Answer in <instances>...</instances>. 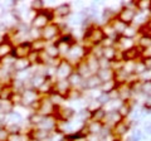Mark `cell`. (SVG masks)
I'll list each match as a JSON object with an SVG mask.
<instances>
[{
    "instance_id": "obj_26",
    "label": "cell",
    "mask_w": 151,
    "mask_h": 141,
    "mask_svg": "<svg viewBox=\"0 0 151 141\" xmlns=\"http://www.w3.org/2000/svg\"><path fill=\"white\" fill-rule=\"evenodd\" d=\"M101 103L98 102V100H94V101H92L91 103L88 105V107H87V110H88V112H96V111H98V110H101Z\"/></svg>"
},
{
    "instance_id": "obj_12",
    "label": "cell",
    "mask_w": 151,
    "mask_h": 141,
    "mask_svg": "<svg viewBox=\"0 0 151 141\" xmlns=\"http://www.w3.org/2000/svg\"><path fill=\"white\" fill-rule=\"evenodd\" d=\"M55 88H57V93L64 96L65 93L69 92V83L68 81H59V82H57Z\"/></svg>"
},
{
    "instance_id": "obj_8",
    "label": "cell",
    "mask_w": 151,
    "mask_h": 141,
    "mask_svg": "<svg viewBox=\"0 0 151 141\" xmlns=\"http://www.w3.org/2000/svg\"><path fill=\"white\" fill-rule=\"evenodd\" d=\"M140 55V52L136 47H131V48L126 49L124 52V59L127 60V62H132L134 59H136Z\"/></svg>"
},
{
    "instance_id": "obj_30",
    "label": "cell",
    "mask_w": 151,
    "mask_h": 141,
    "mask_svg": "<svg viewBox=\"0 0 151 141\" xmlns=\"http://www.w3.org/2000/svg\"><path fill=\"white\" fill-rule=\"evenodd\" d=\"M45 53H47V55H48V57H55V55H58L59 52H58V48H57V45L53 44V45H50V47H48V48H47Z\"/></svg>"
},
{
    "instance_id": "obj_13",
    "label": "cell",
    "mask_w": 151,
    "mask_h": 141,
    "mask_svg": "<svg viewBox=\"0 0 151 141\" xmlns=\"http://www.w3.org/2000/svg\"><path fill=\"white\" fill-rule=\"evenodd\" d=\"M101 87H102V93H111L112 91L116 90L117 83L115 79H112V81H108V82H103L101 84Z\"/></svg>"
},
{
    "instance_id": "obj_46",
    "label": "cell",
    "mask_w": 151,
    "mask_h": 141,
    "mask_svg": "<svg viewBox=\"0 0 151 141\" xmlns=\"http://www.w3.org/2000/svg\"><path fill=\"white\" fill-rule=\"evenodd\" d=\"M147 20L150 22V24H151V15H150V18H147Z\"/></svg>"
},
{
    "instance_id": "obj_11",
    "label": "cell",
    "mask_w": 151,
    "mask_h": 141,
    "mask_svg": "<svg viewBox=\"0 0 151 141\" xmlns=\"http://www.w3.org/2000/svg\"><path fill=\"white\" fill-rule=\"evenodd\" d=\"M103 129V124L100 121H92V122H89V125H88V134H96V135H100V132L102 131Z\"/></svg>"
},
{
    "instance_id": "obj_2",
    "label": "cell",
    "mask_w": 151,
    "mask_h": 141,
    "mask_svg": "<svg viewBox=\"0 0 151 141\" xmlns=\"http://www.w3.org/2000/svg\"><path fill=\"white\" fill-rule=\"evenodd\" d=\"M135 12H134V9H126L124 8L120 12L119 14V20L121 22H124L125 24H129L130 22L134 20V18H135Z\"/></svg>"
},
{
    "instance_id": "obj_19",
    "label": "cell",
    "mask_w": 151,
    "mask_h": 141,
    "mask_svg": "<svg viewBox=\"0 0 151 141\" xmlns=\"http://www.w3.org/2000/svg\"><path fill=\"white\" fill-rule=\"evenodd\" d=\"M35 98H37V92H33V91H25L23 93V102H27V103H33L35 102Z\"/></svg>"
},
{
    "instance_id": "obj_1",
    "label": "cell",
    "mask_w": 151,
    "mask_h": 141,
    "mask_svg": "<svg viewBox=\"0 0 151 141\" xmlns=\"http://www.w3.org/2000/svg\"><path fill=\"white\" fill-rule=\"evenodd\" d=\"M72 64H70L69 62H60L59 65H58V68H57V74H58L59 77H62V78H65V77H69L70 74H72Z\"/></svg>"
},
{
    "instance_id": "obj_45",
    "label": "cell",
    "mask_w": 151,
    "mask_h": 141,
    "mask_svg": "<svg viewBox=\"0 0 151 141\" xmlns=\"http://www.w3.org/2000/svg\"><path fill=\"white\" fill-rule=\"evenodd\" d=\"M74 141H86V136H82V137H78V139H74Z\"/></svg>"
},
{
    "instance_id": "obj_18",
    "label": "cell",
    "mask_w": 151,
    "mask_h": 141,
    "mask_svg": "<svg viewBox=\"0 0 151 141\" xmlns=\"http://www.w3.org/2000/svg\"><path fill=\"white\" fill-rule=\"evenodd\" d=\"M126 27H127V24H125L124 22H121V20H119V19L113 20L112 28H113V30L116 32V34H121V33H124L125 29H126Z\"/></svg>"
},
{
    "instance_id": "obj_7",
    "label": "cell",
    "mask_w": 151,
    "mask_h": 141,
    "mask_svg": "<svg viewBox=\"0 0 151 141\" xmlns=\"http://www.w3.org/2000/svg\"><path fill=\"white\" fill-rule=\"evenodd\" d=\"M30 49H32V44H29V43H22L20 45L17 47L15 55H17V57H19V58H24L28 53H30V52H32Z\"/></svg>"
},
{
    "instance_id": "obj_3",
    "label": "cell",
    "mask_w": 151,
    "mask_h": 141,
    "mask_svg": "<svg viewBox=\"0 0 151 141\" xmlns=\"http://www.w3.org/2000/svg\"><path fill=\"white\" fill-rule=\"evenodd\" d=\"M103 120L106 121V124L116 125V124H119L120 121H122V117H121V115L116 110H113V111H110V112H106Z\"/></svg>"
},
{
    "instance_id": "obj_14",
    "label": "cell",
    "mask_w": 151,
    "mask_h": 141,
    "mask_svg": "<svg viewBox=\"0 0 151 141\" xmlns=\"http://www.w3.org/2000/svg\"><path fill=\"white\" fill-rule=\"evenodd\" d=\"M127 129H129V125L126 124L124 121H120L119 124L115 125V127H113V134L116 135H124L127 132Z\"/></svg>"
},
{
    "instance_id": "obj_31",
    "label": "cell",
    "mask_w": 151,
    "mask_h": 141,
    "mask_svg": "<svg viewBox=\"0 0 151 141\" xmlns=\"http://www.w3.org/2000/svg\"><path fill=\"white\" fill-rule=\"evenodd\" d=\"M134 20L137 23V24H142V25H145L146 23H147V22H146V20H147V18H146V15H144V14L137 13V14H135Z\"/></svg>"
},
{
    "instance_id": "obj_9",
    "label": "cell",
    "mask_w": 151,
    "mask_h": 141,
    "mask_svg": "<svg viewBox=\"0 0 151 141\" xmlns=\"http://www.w3.org/2000/svg\"><path fill=\"white\" fill-rule=\"evenodd\" d=\"M58 27L52 24V25H45L44 30H43V37L45 39H53L54 37L57 35V33H58Z\"/></svg>"
},
{
    "instance_id": "obj_41",
    "label": "cell",
    "mask_w": 151,
    "mask_h": 141,
    "mask_svg": "<svg viewBox=\"0 0 151 141\" xmlns=\"http://www.w3.org/2000/svg\"><path fill=\"white\" fill-rule=\"evenodd\" d=\"M145 106L146 107H151V95H146V100H145Z\"/></svg>"
},
{
    "instance_id": "obj_37",
    "label": "cell",
    "mask_w": 151,
    "mask_h": 141,
    "mask_svg": "<svg viewBox=\"0 0 151 141\" xmlns=\"http://www.w3.org/2000/svg\"><path fill=\"white\" fill-rule=\"evenodd\" d=\"M86 141H101L100 135H96V134H88L86 136Z\"/></svg>"
},
{
    "instance_id": "obj_27",
    "label": "cell",
    "mask_w": 151,
    "mask_h": 141,
    "mask_svg": "<svg viewBox=\"0 0 151 141\" xmlns=\"http://www.w3.org/2000/svg\"><path fill=\"white\" fill-rule=\"evenodd\" d=\"M32 81H33V86L39 88V87L42 86V84H43V83L45 82V77H44V76H42V74H37V76H35L34 78H33Z\"/></svg>"
},
{
    "instance_id": "obj_17",
    "label": "cell",
    "mask_w": 151,
    "mask_h": 141,
    "mask_svg": "<svg viewBox=\"0 0 151 141\" xmlns=\"http://www.w3.org/2000/svg\"><path fill=\"white\" fill-rule=\"evenodd\" d=\"M103 58H106L107 60H113L116 58V49L113 47H107V48H103Z\"/></svg>"
},
{
    "instance_id": "obj_28",
    "label": "cell",
    "mask_w": 151,
    "mask_h": 141,
    "mask_svg": "<svg viewBox=\"0 0 151 141\" xmlns=\"http://www.w3.org/2000/svg\"><path fill=\"white\" fill-rule=\"evenodd\" d=\"M140 45L144 49L150 48V47H151V37H150V35H144V37H141V39H140Z\"/></svg>"
},
{
    "instance_id": "obj_24",
    "label": "cell",
    "mask_w": 151,
    "mask_h": 141,
    "mask_svg": "<svg viewBox=\"0 0 151 141\" xmlns=\"http://www.w3.org/2000/svg\"><path fill=\"white\" fill-rule=\"evenodd\" d=\"M144 72H146V67H145L144 62H136V63H134V70H132V73L142 74Z\"/></svg>"
},
{
    "instance_id": "obj_44",
    "label": "cell",
    "mask_w": 151,
    "mask_h": 141,
    "mask_svg": "<svg viewBox=\"0 0 151 141\" xmlns=\"http://www.w3.org/2000/svg\"><path fill=\"white\" fill-rule=\"evenodd\" d=\"M145 132L151 134V125H145Z\"/></svg>"
},
{
    "instance_id": "obj_23",
    "label": "cell",
    "mask_w": 151,
    "mask_h": 141,
    "mask_svg": "<svg viewBox=\"0 0 151 141\" xmlns=\"http://www.w3.org/2000/svg\"><path fill=\"white\" fill-rule=\"evenodd\" d=\"M59 115L60 117H62L63 120H69L70 117H72L74 115V112L72 109H65V107H63V109H59Z\"/></svg>"
},
{
    "instance_id": "obj_34",
    "label": "cell",
    "mask_w": 151,
    "mask_h": 141,
    "mask_svg": "<svg viewBox=\"0 0 151 141\" xmlns=\"http://www.w3.org/2000/svg\"><path fill=\"white\" fill-rule=\"evenodd\" d=\"M10 50H12V48H10V45H9V44H5V43L0 44V55L8 54Z\"/></svg>"
},
{
    "instance_id": "obj_5",
    "label": "cell",
    "mask_w": 151,
    "mask_h": 141,
    "mask_svg": "<svg viewBox=\"0 0 151 141\" xmlns=\"http://www.w3.org/2000/svg\"><path fill=\"white\" fill-rule=\"evenodd\" d=\"M98 78L103 82H108V81H112L115 79V72L111 69V68H106V69H100V72L97 73Z\"/></svg>"
},
{
    "instance_id": "obj_29",
    "label": "cell",
    "mask_w": 151,
    "mask_h": 141,
    "mask_svg": "<svg viewBox=\"0 0 151 141\" xmlns=\"http://www.w3.org/2000/svg\"><path fill=\"white\" fill-rule=\"evenodd\" d=\"M136 33H137V32H136V28L127 25V27H126V29H125V32L122 33V34H124V35L126 37V38H130V39H131L132 37H134V35L136 34Z\"/></svg>"
},
{
    "instance_id": "obj_33",
    "label": "cell",
    "mask_w": 151,
    "mask_h": 141,
    "mask_svg": "<svg viewBox=\"0 0 151 141\" xmlns=\"http://www.w3.org/2000/svg\"><path fill=\"white\" fill-rule=\"evenodd\" d=\"M144 139V134H142V131H140V130H136L132 132L131 135V137H130V141H141Z\"/></svg>"
},
{
    "instance_id": "obj_6",
    "label": "cell",
    "mask_w": 151,
    "mask_h": 141,
    "mask_svg": "<svg viewBox=\"0 0 151 141\" xmlns=\"http://www.w3.org/2000/svg\"><path fill=\"white\" fill-rule=\"evenodd\" d=\"M101 84H102V81L98 78L97 74H92V76H89L86 79L84 86L87 88H89V90H94V88H97V87H101Z\"/></svg>"
},
{
    "instance_id": "obj_20",
    "label": "cell",
    "mask_w": 151,
    "mask_h": 141,
    "mask_svg": "<svg viewBox=\"0 0 151 141\" xmlns=\"http://www.w3.org/2000/svg\"><path fill=\"white\" fill-rule=\"evenodd\" d=\"M69 55H72L73 58H79V57H82V55H84V49L82 48V47H79V45H76L73 47L72 49H69Z\"/></svg>"
},
{
    "instance_id": "obj_38",
    "label": "cell",
    "mask_w": 151,
    "mask_h": 141,
    "mask_svg": "<svg viewBox=\"0 0 151 141\" xmlns=\"http://www.w3.org/2000/svg\"><path fill=\"white\" fill-rule=\"evenodd\" d=\"M8 136H9V132L5 129H0V141H6Z\"/></svg>"
},
{
    "instance_id": "obj_43",
    "label": "cell",
    "mask_w": 151,
    "mask_h": 141,
    "mask_svg": "<svg viewBox=\"0 0 151 141\" xmlns=\"http://www.w3.org/2000/svg\"><path fill=\"white\" fill-rule=\"evenodd\" d=\"M42 5H43V3H42V1H39V3H33V8H35V9L40 8Z\"/></svg>"
},
{
    "instance_id": "obj_15",
    "label": "cell",
    "mask_w": 151,
    "mask_h": 141,
    "mask_svg": "<svg viewBox=\"0 0 151 141\" xmlns=\"http://www.w3.org/2000/svg\"><path fill=\"white\" fill-rule=\"evenodd\" d=\"M30 65V62L29 59H25V58H20L19 60H17L15 63H14V68L19 72H22V70H25V68H28Z\"/></svg>"
},
{
    "instance_id": "obj_10",
    "label": "cell",
    "mask_w": 151,
    "mask_h": 141,
    "mask_svg": "<svg viewBox=\"0 0 151 141\" xmlns=\"http://www.w3.org/2000/svg\"><path fill=\"white\" fill-rule=\"evenodd\" d=\"M48 17H47L45 13H38L35 18H34V27L37 28H43L47 25V22H48Z\"/></svg>"
},
{
    "instance_id": "obj_42",
    "label": "cell",
    "mask_w": 151,
    "mask_h": 141,
    "mask_svg": "<svg viewBox=\"0 0 151 141\" xmlns=\"http://www.w3.org/2000/svg\"><path fill=\"white\" fill-rule=\"evenodd\" d=\"M111 15H112V13H111L110 9H107V10H105V13H103V18H105V19L107 18V20L110 19V17H111Z\"/></svg>"
},
{
    "instance_id": "obj_40",
    "label": "cell",
    "mask_w": 151,
    "mask_h": 141,
    "mask_svg": "<svg viewBox=\"0 0 151 141\" xmlns=\"http://www.w3.org/2000/svg\"><path fill=\"white\" fill-rule=\"evenodd\" d=\"M144 64H145V67H146V70H151V57L150 58H146L142 60Z\"/></svg>"
},
{
    "instance_id": "obj_47",
    "label": "cell",
    "mask_w": 151,
    "mask_h": 141,
    "mask_svg": "<svg viewBox=\"0 0 151 141\" xmlns=\"http://www.w3.org/2000/svg\"><path fill=\"white\" fill-rule=\"evenodd\" d=\"M150 9H151V5H150Z\"/></svg>"
},
{
    "instance_id": "obj_35",
    "label": "cell",
    "mask_w": 151,
    "mask_h": 141,
    "mask_svg": "<svg viewBox=\"0 0 151 141\" xmlns=\"http://www.w3.org/2000/svg\"><path fill=\"white\" fill-rule=\"evenodd\" d=\"M141 92H145L150 95L151 93V82H142L141 84Z\"/></svg>"
},
{
    "instance_id": "obj_4",
    "label": "cell",
    "mask_w": 151,
    "mask_h": 141,
    "mask_svg": "<svg viewBox=\"0 0 151 141\" xmlns=\"http://www.w3.org/2000/svg\"><path fill=\"white\" fill-rule=\"evenodd\" d=\"M54 111V105L50 101H43L39 106V110H38V114L42 115V116H47V115H50L52 112Z\"/></svg>"
},
{
    "instance_id": "obj_16",
    "label": "cell",
    "mask_w": 151,
    "mask_h": 141,
    "mask_svg": "<svg viewBox=\"0 0 151 141\" xmlns=\"http://www.w3.org/2000/svg\"><path fill=\"white\" fill-rule=\"evenodd\" d=\"M82 82H83V77L77 72H72V74L68 77V83L73 84V86H78V84H81Z\"/></svg>"
},
{
    "instance_id": "obj_32",
    "label": "cell",
    "mask_w": 151,
    "mask_h": 141,
    "mask_svg": "<svg viewBox=\"0 0 151 141\" xmlns=\"http://www.w3.org/2000/svg\"><path fill=\"white\" fill-rule=\"evenodd\" d=\"M64 101V96H62V95H59V93H53V95H52V103H53V105H59V103H62Z\"/></svg>"
},
{
    "instance_id": "obj_36",
    "label": "cell",
    "mask_w": 151,
    "mask_h": 141,
    "mask_svg": "<svg viewBox=\"0 0 151 141\" xmlns=\"http://www.w3.org/2000/svg\"><path fill=\"white\" fill-rule=\"evenodd\" d=\"M150 5H151V1H145V0H142V1H139V3H136V8H139V9H150Z\"/></svg>"
},
{
    "instance_id": "obj_21",
    "label": "cell",
    "mask_w": 151,
    "mask_h": 141,
    "mask_svg": "<svg viewBox=\"0 0 151 141\" xmlns=\"http://www.w3.org/2000/svg\"><path fill=\"white\" fill-rule=\"evenodd\" d=\"M77 73H79L82 77H84V76H92L91 70H89V68H88V64H87L86 62H82V63L78 64V70H77Z\"/></svg>"
},
{
    "instance_id": "obj_39",
    "label": "cell",
    "mask_w": 151,
    "mask_h": 141,
    "mask_svg": "<svg viewBox=\"0 0 151 141\" xmlns=\"http://www.w3.org/2000/svg\"><path fill=\"white\" fill-rule=\"evenodd\" d=\"M120 44L121 45H132V40L130 38H126V37H122V38H120Z\"/></svg>"
},
{
    "instance_id": "obj_22",
    "label": "cell",
    "mask_w": 151,
    "mask_h": 141,
    "mask_svg": "<svg viewBox=\"0 0 151 141\" xmlns=\"http://www.w3.org/2000/svg\"><path fill=\"white\" fill-rule=\"evenodd\" d=\"M117 112H119L121 115V117L124 119L125 116H127L131 112V107H130L129 103H121V106H120V109L117 110Z\"/></svg>"
},
{
    "instance_id": "obj_25",
    "label": "cell",
    "mask_w": 151,
    "mask_h": 141,
    "mask_svg": "<svg viewBox=\"0 0 151 141\" xmlns=\"http://www.w3.org/2000/svg\"><path fill=\"white\" fill-rule=\"evenodd\" d=\"M54 13L58 14V15H67V14H69V5L62 4V5H59V6L55 8Z\"/></svg>"
}]
</instances>
